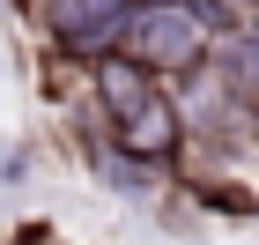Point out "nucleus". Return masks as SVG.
<instances>
[{
  "instance_id": "obj_1",
  "label": "nucleus",
  "mask_w": 259,
  "mask_h": 245,
  "mask_svg": "<svg viewBox=\"0 0 259 245\" xmlns=\"http://www.w3.org/2000/svg\"><path fill=\"white\" fill-rule=\"evenodd\" d=\"M89 89H97L104 134H111L126 156L163 163V171L185 156V112L170 104V89H163L148 67H134L126 52H104V60L89 67Z\"/></svg>"
},
{
  "instance_id": "obj_2",
  "label": "nucleus",
  "mask_w": 259,
  "mask_h": 245,
  "mask_svg": "<svg viewBox=\"0 0 259 245\" xmlns=\"http://www.w3.org/2000/svg\"><path fill=\"white\" fill-rule=\"evenodd\" d=\"M119 52L134 67H148L156 82L200 75L215 60V22L200 15V0H141L134 22H126V38H119Z\"/></svg>"
},
{
  "instance_id": "obj_3",
  "label": "nucleus",
  "mask_w": 259,
  "mask_h": 245,
  "mask_svg": "<svg viewBox=\"0 0 259 245\" xmlns=\"http://www.w3.org/2000/svg\"><path fill=\"white\" fill-rule=\"evenodd\" d=\"M134 8L141 0H45V45L74 67H97L104 52H119Z\"/></svg>"
},
{
  "instance_id": "obj_4",
  "label": "nucleus",
  "mask_w": 259,
  "mask_h": 245,
  "mask_svg": "<svg viewBox=\"0 0 259 245\" xmlns=\"http://www.w3.org/2000/svg\"><path fill=\"white\" fill-rule=\"evenodd\" d=\"M89 163H97V186H104V193H119V201H156V193H163V163L126 156L111 134H104V142H89Z\"/></svg>"
},
{
  "instance_id": "obj_5",
  "label": "nucleus",
  "mask_w": 259,
  "mask_h": 245,
  "mask_svg": "<svg viewBox=\"0 0 259 245\" xmlns=\"http://www.w3.org/2000/svg\"><path fill=\"white\" fill-rule=\"evenodd\" d=\"M185 193H193V201H207V208H230V216H252V208H259L244 186H222V179H193Z\"/></svg>"
},
{
  "instance_id": "obj_6",
  "label": "nucleus",
  "mask_w": 259,
  "mask_h": 245,
  "mask_svg": "<svg viewBox=\"0 0 259 245\" xmlns=\"http://www.w3.org/2000/svg\"><path fill=\"white\" fill-rule=\"evenodd\" d=\"M30 245H52V238H30Z\"/></svg>"
}]
</instances>
